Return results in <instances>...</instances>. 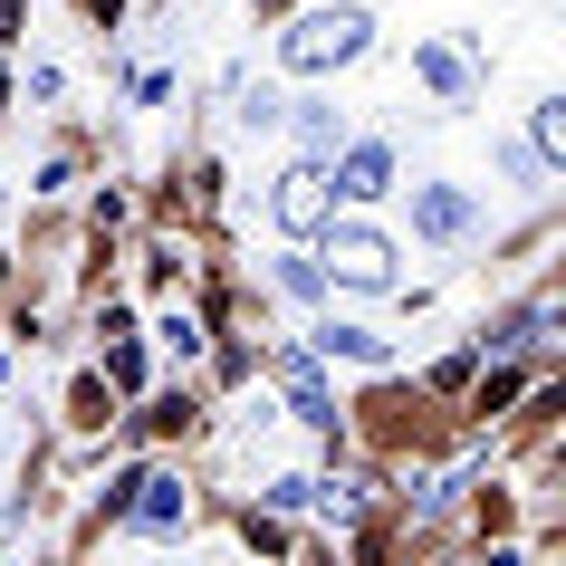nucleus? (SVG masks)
Masks as SVG:
<instances>
[{
	"mask_svg": "<svg viewBox=\"0 0 566 566\" xmlns=\"http://www.w3.org/2000/svg\"><path fill=\"white\" fill-rule=\"evenodd\" d=\"M192 413H202L192 394H164V403H145V413H135V432H182Z\"/></svg>",
	"mask_w": 566,
	"mask_h": 566,
	"instance_id": "obj_14",
	"label": "nucleus"
},
{
	"mask_svg": "<svg viewBox=\"0 0 566 566\" xmlns=\"http://www.w3.org/2000/svg\"><path fill=\"white\" fill-rule=\"evenodd\" d=\"M125 528L135 537H182L192 528V490L164 471H135V490H125Z\"/></svg>",
	"mask_w": 566,
	"mask_h": 566,
	"instance_id": "obj_6",
	"label": "nucleus"
},
{
	"mask_svg": "<svg viewBox=\"0 0 566 566\" xmlns=\"http://www.w3.org/2000/svg\"><path fill=\"white\" fill-rule=\"evenodd\" d=\"M279 125H289V135H298V154H317V164L346 145V116H336L327 96H298V106H279Z\"/></svg>",
	"mask_w": 566,
	"mask_h": 566,
	"instance_id": "obj_9",
	"label": "nucleus"
},
{
	"mask_svg": "<svg viewBox=\"0 0 566 566\" xmlns=\"http://www.w3.org/2000/svg\"><path fill=\"white\" fill-rule=\"evenodd\" d=\"M365 49H375V20H365L356 0H336V10H307V20H289V30H279V59L298 67V77H327V67H356Z\"/></svg>",
	"mask_w": 566,
	"mask_h": 566,
	"instance_id": "obj_1",
	"label": "nucleus"
},
{
	"mask_svg": "<svg viewBox=\"0 0 566 566\" xmlns=\"http://www.w3.org/2000/svg\"><path fill=\"white\" fill-rule=\"evenodd\" d=\"M490 164H500V174L518 182V192H547V182H557V164H547V154H537L528 135H500V145H490Z\"/></svg>",
	"mask_w": 566,
	"mask_h": 566,
	"instance_id": "obj_11",
	"label": "nucleus"
},
{
	"mask_svg": "<svg viewBox=\"0 0 566 566\" xmlns=\"http://www.w3.org/2000/svg\"><path fill=\"white\" fill-rule=\"evenodd\" d=\"M528 145L547 154V164L566 154V96H537V116H528Z\"/></svg>",
	"mask_w": 566,
	"mask_h": 566,
	"instance_id": "obj_13",
	"label": "nucleus"
},
{
	"mask_svg": "<svg viewBox=\"0 0 566 566\" xmlns=\"http://www.w3.org/2000/svg\"><path fill=\"white\" fill-rule=\"evenodd\" d=\"M269 289H279V298H327V269H317V250H307V240H298L289 260L269 269Z\"/></svg>",
	"mask_w": 566,
	"mask_h": 566,
	"instance_id": "obj_12",
	"label": "nucleus"
},
{
	"mask_svg": "<svg viewBox=\"0 0 566 566\" xmlns=\"http://www.w3.org/2000/svg\"><path fill=\"white\" fill-rule=\"evenodd\" d=\"M317 269H327V289L385 298V289H394V240L375 231V221H346V211H336L327 231H317Z\"/></svg>",
	"mask_w": 566,
	"mask_h": 566,
	"instance_id": "obj_2",
	"label": "nucleus"
},
{
	"mask_svg": "<svg viewBox=\"0 0 566 566\" xmlns=\"http://www.w3.org/2000/svg\"><path fill=\"white\" fill-rule=\"evenodd\" d=\"M471 221H480L471 192H451V182H413V231L422 240H471Z\"/></svg>",
	"mask_w": 566,
	"mask_h": 566,
	"instance_id": "obj_7",
	"label": "nucleus"
},
{
	"mask_svg": "<svg viewBox=\"0 0 566 566\" xmlns=\"http://www.w3.org/2000/svg\"><path fill=\"white\" fill-rule=\"evenodd\" d=\"M336 211H346V202H336V182H327V164H317V154H298L289 174L269 182V221H279L289 240H317Z\"/></svg>",
	"mask_w": 566,
	"mask_h": 566,
	"instance_id": "obj_3",
	"label": "nucleus"
},
{
	"mask_svg": "<svg viewBox=\"0 0 566 566\" xmlns=\"http://www.w3.org/2000/svg\"><path fill=\"white\" fill-rule=\"evenodd\" d=\"M327 182H336V202H385L394 192V145L385 135H346L327 154Z\"/></svg>",
	"mask_w": 566,
	"mask_h": 566,
	"instance_id": "obj_4",
	"label": "nucleus"
},
{
	"mask_svg": "<svg viewBox=\"0 0 566 566\" xmlns=\"http://www.w3.org/2000/svg\"><path fill=\"white\" fill-rule=\"evenodd\" d=\"M307 346H317V365H336V356H346V365H365V375H385V365H394V346H385V336H375V327H346V317H327V327L307 336Z\"/></svg>",
	"mask_w": 566,
	"mask_h": 566,
	"instance_id": "obj_8",
	"label": "nucleus"
},
{
	"mask_svg": "<svg viewBox=\"0 0 566 566\" xmlns=\"http://www.w3.org/2000/svg\"><path fill=\"white\" fill-rule=\"evenodd\" d=\"M413 77H422V87H442L451 106H471V87H480V77H471V59H461V49H413Z\"/></svg>",
	"mask_w": 566,
	"mask_h": 566,
	"instance_id": "obj_10",
	"label": "nucleus"
},
{
	"mask_svg": "<svg viewBox=\"0 0 566 566\" xmlns=\"http://www.w3.org/2000/svg\"><path fill=\"white\" fill-rule=\"evenodd\" d=\"M154 336H164L174 356H202V317H192V307H174V317H164V327H154Z\"/></svg>",
	"mask_w": 566,
	"mask_h": 566,
	"instance_id": "obj_15",
	"label": "nucleus"
},
{
	"mask_svg": "<svg viewBox=\"0 0 566 566\" xmlns=\"http://www.w3.org/2000/svg\"><path fill=\"white\" fill-rule=\"evenodd\" d=\"M317 490L327 480H269V509H317Z\"/></svg>",
	"mask_w": 566,
	"mask_h": 566,
	"instance_id": "obj_16",
	"label": "nucleus"
},
{
	"mask_svg": "<svg viewBox=\"0 0 566 566\" xmlns=\"http://www.w3.org/2000/svg\"><path fill=\"white\" fill-rule=\"evenodd\" d=\"M269 375L289 385V413H298L307 432H327V442H336V394H327V375H317V346H279Z\"/></svg>",
	"mask_w": 566,
	"mask_h": 566,
	"instance_id": "obj_5",
	"label": "nucleus"
}]
</instances>
